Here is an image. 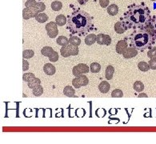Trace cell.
Instances as JSON below:
<instances>
[{
	"instance_id": "obj_1",
	"label": "cell",
	"mask_w": 156,
	"mask_h": 144,
	"mask_svg": "<svg viewBox=\"0 0 156 144\" xmlns=\"http://www.w3.org/2000/svg\"><path fill=\"white\" fill-rule=\"evenodd\" d=\"M151 21V13L144 3L130 6L128 11L125 14L123 22L128 28L144 29Z\"/></svg>"
},
{
	"instance_id": "obj_2",
	"label": "cell",
	"mask_w": 156,
	"mask_h": 144,
	"mask_svg": "<svg viewBox=\"0 0 156 144\" xmlns=\"http://www.w3.org/2000/svg\"><path fill=\"white\" fill-rule=\"evenodd\" d=\"M67 28L75 34H86L93 29L92 18L82 10H75L67 19Z\"/></svg>"
},
{
	"instance_id": "obj_3",
	"label": "cell",
	"mask_w": 156,
	"mask_h": 144,
	"mask_svg": "<svg viewBox=\"0 0 156 144\" xmlns=\"http://www.w3.org/2000/svg\"><path fill=\"white\" fill-rule=\"evenodd\" d=\"M130 41L131 46L141 51L147 49L154 43L153 36H151L145 29L132 34L131 36L130 37Z\"/></svg>"
},
{
	"instance_id": "obj_4",
	"label": "cell",
	"mask_w": 156,
	"mask_h": 144,
	"mask_svg": "<svg viewBox=\"0 0 156 144\" xmlns=\"http://www.w3.org/2000/svg\"><path fill=\"white\" fill-rule=\"evenodd\" d=\"M46 31L50 38H51V39L56 38V36L59 34L58 24L54 22H50L46 25Z\"/></svg>"
},
{
	"instance_id": "obj_5",
	"label": "cell",
	"mask_w": 156,
	"mask_h": 144,
	"mask_svg": "<svg viewBox=\"0 0 156 144\" xmlns=\"http://www.w3.org/2000/svg\"><path fill=\"white\" fill-rule=\"evenodd\" d=\"M90 71V68L88 67L87 65L84 63H79L76 65L75 66H74L73 69H72V73L75 77H78L83 74L88 73Z\"/></svg>"
},
{
	"instance_id": "obj_6",
	"label": "cell",
	"mask_w": 156,
	"mask_h": 144,
	"mask_svg": "<svg viewBox=\"0 0 156 144\" xmlns=\"http://www.w3.org/2000/svg\"><path fill=\"white\" fill-rule=\"evenodd\" d=\"M89 83V79L86 75L78 76V77H75L72 80V84L75 88H80L81 87H85V86L88 85Z\"/></svg>"
},
{
	"instance_id": "obj_7",
	"label": "cell",
	"mask_w": 156,
	"mask_h": 144,
	"mask_svg": "<svg viewBox=\"0 0 156 144\" xmlns=\"http://www.w3.org/2000/svg\"><path fill=\"white\" fill-rule=\"evenodd\" d=\"M39 14V12L35 7H26L22 10V18L26 20L35 18Z\"/></svg>"
},
{
	"instance_id": "obj_8",
	"label": "cell",
	"mask_w": 156,
	"mask_h": 144,
	"mask_svg": "<svg viewBox=\"0 0 156 144\" xmlns=\"http://www.w3.org/2000/svg\"><path fill=\"white\" fill-rule=\"evenodd\" d=\"M144 29L151 34V36H156V16H154Z\"/></svg>"
},
{
	"instance_id": "obj_9",
	"label": "cell",
	"mask_w": 156,
	"mask_h": 144,
	"mask_svg": "<svg viewBox=\"0 0 156 144\" xmlns=\"http://www.w3.org/2000/svg\"><path fill=\"white\" fill-rule=\"evenodd\" d=\"M97 43L99 45L109 46L111 43V39L108 34H99L97 35Z\"/></svg>"
},
{
	"instance_id": "obj_10",
	"label": "cell",
	"mask_w": 156,
	"mask_h": 144,
	"mask_svg": "<svg viewBox=\"0 0 156 144\" xmlns=\"http://www.w3.org/2000/svg\"><path fill=\"white\" fill-rule=\"evenodd\" d=\"M138 54V50L133 46H130L127 48V50L123 52V57L125 59H132Z\"/></svg>"
},
{
	"instance_id": "obj_11",
	"label": "cell",
	"mask_w": 156,
	"mask_h": 144,
	"mask_svg": "<svg viewBox=\"0 0 156 144\" xmlns=\"http://www.w3.org/2000/svg\"><path fill=\"white\" fill-rule=\"evenodd\" d=\"M127 46H128V43L127 41L125 40H119L118 42L117 45H116V52L118 54H122L123 52L127 50Z\"/></svg>"
},
{
	"instance_id": "obj_12",
	"label": "cell",
	"mask_w": 156,
	"mask_h": 144,
	"mask_svg": "<svg viewBox=\"0 0 156 144\" xmlns=\"http://www.w3.org/2000/svg\"><path fill=\"white\" fill-rule=\"evenodd\" d=\"M115 31L116 33L118 34H123L127 29H128V27H127V25L123 21L122 22H117L115 24Z\"/></svg>"
},
{
	"instance_id": "obj_13",
	"label": "cell",
	"mask_w": 156,
	"mask_h": 144,
	"mask_svg": "<svg viewBox=\"0 0 156 144\" xmlns=\"http://www.w3.org/2000/svg\"><path fill=\"white\" fill-rule=\"evenodd\" d=\"M43 71L47 75H53L56 72V69L53 64L46 63L43 66Z\"/></svg>"
},
{
	"instance_id": "obj_14",
	"label": "cell",
	"mask_w": 156,
	"mask_h": 144,
	"mask_svg": "<svg viewBox=\"0 0 156 144\" xmlns=\"http://www.w3.org/2000/svg\"><path fill=\"white\" fill-rule=\"evenodd\" d=\"M66 46V49L68 51V53L70 56H75L78 54V46L73 45V44H69Z\"/></svg>"
},
{
	"instance_id": "obj_15",
	"label": "cell",
	"mask_w": 156,
	"mask_h": 144,
	"mask_svg": "<svg viewBox=\"0 0 156 144\" xmlns=\"http://www.w3.org/2000/svg\"><path fill=\"white\" fill-rule=\"evenodd\" d=\"M110 83L107 82V81H102L101 82L99 85V90H100V92L102 93H107L110 90Z\"/></svg>"
},
{
	"instance_id": "obj_16",
	"label": "cell",
	"mask_w": 156,
	"mask_h": 144,
	"mask_svg": "<svg viewBox=\"0 0 156 144\" xmlns=\"http://www.w3.org/2000/svg\"><path fill=\"white\" fill-rule=\"evenodd\" d=\"M95 42H97V35L94 34H88L87 36L85 38V43L87 46H91L95 43Z\"/></svg>"
},
{
	"instance_id": "obj_17",
	"label": "cell",
	"mask_w": 156,
	"mask_h": 144,
	"mask_svg": "<svg viewBox=\"0 0 156 144\" xmlns=\"http://www.w3.org/2000/svg\"><path fill=\"white\" fill-rule=\"evenodd\" d=\"M63 94L67 97H75V90L71 86H66L63 89Z\"/></svg>"
},
{
	"instance_id": "obj_18",
	"label": "cell",
	"mask_w": 156,
	"mask_h": 144,
	"mask_svg": "<svg viewBox=\"0 0 156 144\" xmlns=\"http://www.w3.org/2000/svg\"><path fill=\"white\" fill-rule=\"evenodd\" d=\"M119 12V7L116 4H111L107 7V13L111 16H115Z\"/></svg>"
},
{
	"instance_id": "obj_19",
	"label": "cell",
	"mask_w": 156,
	"mask_h": 144,
	"mask_svg": "<svg viewBox=\"0 0 156 144\" xmlns=\"http://www.w3.org/2000/svg\"><path fill=\"white\" fill-rule=\"evenodd\" d=\"M54 50L51 46H44L43 47L41 50V54L43 55V56L46 57H50L51 54L54 53Z\"/></svg>"
},
{
	"instance_id": "obj_20",
	"label": "cell",
	"mask_w": 156,
	"mask_h": 144,
	"mask_svg": "<svg viewBox=\"0 0 156 144\" xmlns=\"http://www.w3.org/2000/svg\"><path fill=\"white\" fill-rule=\"evenodd\" d=\"M114 73H115V68H114V66H110H110H107V67L106 69V78H107V80L112 79Z\"/></svg>"
},
{
	"instance_id": "obj_21",
	"label": "cell",
	"mask_w": 156,
	"mask_h": 144,
	"mask_svg": "<svg viewBox=\"0 0 156 144\" xmlns=\"http://www.w3.org/2000/svg\"><path fill=\"white\" fill-rule=\"evenodd\" d=\"M55 22H56L58 26L59 27H63L66 24V18L63 15H59L55 18Z\"/></svg>"
},
{
	"instance_id": "obj_22",
	"label": "cell",
	"mask_w": 156,
	"mask_h": 144,
	"mask_svg": "<svg viewBox=\"0 0 156 144\" xmlns=\"http://www.w3.org/2000/svg\"><path fill=\"white\" fill-rule=\"evenodd\" d=\"M56 42L57 43L59 44V45H60L61 46H67V45H69V43H70L69 39L65 36H59V38L57 39Z\"/></svg>"
},
{
	"instance_id": "obj_23",
	"label": "cell",
	"mask_w": 156,
	"mask_h": 144,
	"mask_svg": "<svg viewBox=\"0 0 156 144\" xmlns=\"http://www.w3.org/2000/svg\"><path fill=\"white\" fill-rule=\"evenodd\" d=\"M27 84H28V87L29 88H31L33 89L34 87H37V86H39L41 84V81L40 79L38 78H32L31 80H30L29 82H27Z\"/></svg>"
},
{
	"instance_id": "obj_24",
	"label": "cell",
	"mask_w": 156,
	"mask_h": 144,
	"mask_svg": "<svg viewBox=\"0 0 156 144\" xmlns=\"http://www.w3.org/2000/svg\"><path fill=\"white\" fill-rule=\"evenodd\" d=\"M35 19H36L37 22H40V23H43V22H46L48 20V16L45 14V13H39V15H37L35 17Z\"/></svg>"
},
{
	"instance_id": "obj_25",
	"label": "cell",
	"mask_w": 156,
	"mask_h": 144,
	"mask_svg": "<svg viewBox=\"0 0 156 144\" xmlns=\"http://www.w3.org/2000/svg\"><path fill=\"white\" fill-rule=\"evenodd\" d=\"M133 88L137 92H142L144 90L143 83L140 82V81H136V82H134V85H133Z\"/></svg>"
},
{
	"instance_id": "obj_26",
	"label": "cell",
	"mask_w": 156,
	"mask_h": 144,
	"mask_svg": "<svg viewBox=\"0 0 156 144\" xmlns=\"http://www.w3.org/2000/svg\"><path fill=\"white\" fill-rule=\"evenodd\" d=\"M32 90H33V95L34 96H37V97L41 96L43 95V87H42L41 84L34 87Z\"/></svg>"
},
{
	"instance_id": "obj_27",
	"label": "cell",
	"mask_w": 156,
	"mask_h": 144,
	"mask_svg": "<svg viewBox=\"0 0 156 144\" xmlns=\"http://www.w3.org/2000/svg\"><path fill=\"white\" fill-rule=\"evenodd\" d=\"M90 70L92 73H98L101 70V65L99 63H92L90 64Z\"/></svg>"
},
{
	"instance_id": "obj_28",
	"label": "cell",
	"mask_w": 156,
	"mask_h": 144,
	"mask_svg": "<svg viewBox=\"0 0 156 144\" xmlns=\"http://www.w3.org/2000/svg\"><path fill=\"white\" fill-rule=\"evenodd\" d=\"M51 8L54 11H59L63 8V3L59 1H54L51 3Z\"/></svg>"
},
{
	"instance_id": "obj_29",
	"label": "cell",
	"mask_w": 156,
	"mask_h": 144,
	"mask_svg": "<svg viewBox=\"0 0 156 144\" xmlns=\"http://www.w3.org/2000/svg\"><path fill=\"white\" fill-rule=\"evenodd\" d=\"M138 67L141 71H143V72H146V71H148L150 70V66H149L148 63H146V62H140L138 65Z\"/></svg>"
},
{
	"instance_id": "obj_30",
	"label": "cell",
	"mask_w": 156,
	"mask_h": 144,
	"mask_svg": "<svg viewBox=\"0 0 156 144\" xmlns=\"http://www.w3.org/2000/svg\"><path fill=\"white\" fill-rule=\"evenodd\" d=\"M69 41H70V43L73 44V45H75V46H79L81 44V39L77 36H71L70 39H69Z\"/></svg>"
},
{
	"instance_id": "obj_31",
	"label": "cell",
	"mask_w": 156,
	"mask_h": 144,
	"mask_svg": "<svg viewBox=\"0 0 156 144\" xmlns=\"http://www.w3.org/2000/svg\"><path fill=\"white\" fill-rule=\"evenodd\" d=\"M34 55V51L32 50H26L22 52V57L23 59H31Z\"/></svg>"
},
{
	"instance_id": "obj_32",
	"label": "cell",
	"mask_w": 156,
	"mask_h": 144,
	"mask_svg": "<svg viewBox=\"0 0 156 144\" xmlns=\"http://www.w3.org/2000/svg\"><path fill=\"white\" fill-rule=\"evenodd\" d=\"M122 96H123V93L120 89H115L111 93L112 98H122Z\"/></svg>"
},
{
	"instance_id": "obj_33",
	"label": "cell",
	"mask_w": 156,
	"mask_h": 144,
	"mask_svg": "<svg viewBox=\"0 0 156 144\" xmlns=\"http://www.w3.org/2000/svg\"><path fill=\"white\" fill-rule=\"evenodd\" d=\"M34 78H35V75L33 73H26L22 76V80L24 82H29Z\"/></svg>"
},
{
	"instance_id": "obj_34",
	"label": "cell",
	"mask_w": 156,
	"mask_h": 144,
	"mask_svg": "<svg viewBox=\"0 0 156 144\" xmlns=\"http://www.w3.org/2000/svg\"><path fill=\"white\" fill-rule=\"evenodd\" d=\"M147 56L150 59H155L156 58V46L152 47L151 50H149V51L147 52Z\"/></svg>"
},
{
	"instance_id": "obj_35",
	"label": "cell",
	"mask_w": 156,
	"mask_h": 144,
	"mask_svg": "<svg viewBox=\"0 0 156 144\" xmlns=\"http://www.w3.org/2000/svg\"><path fill=\"white\" fill-rule=\"evenodd\" d=\"M35 8L38 10V11H39V13H41L45 10V9H46V6H45V4H44L43 3L39 2V3H37V5L36 7H35Z\"/></svg>"
},
{
	"instance_id": "obj_36",
	"label": "cell",
	"mask_w": 156,
	"mask_h": 144,
	"mask_svg": "<svg viewBox=\"0 0 156 144\" xmlns=\"http://www.w3.org/2000/svg\"><path fill=\"white\" fill-rule=\"evenodd\" d=\"M37 5V2L35 0H28L25 3L26 7H35Z\"/></svg>"
},
{
	"instance_id": "obj_37",
	"label": "cell",
	"mask_w": 156,
	"mask_h": 144,
	"mask_svg": "<svg viewBox=\"0 0 156 144\" xmlns=\"http://www.w3.org/2000/svg\"><path fill=\"white\" fill-rule=\"evenodd\" d=\"M60 53H61L62 56L64 57V58H68V57H70L68 51L66 49V46H62L61 50H60Z\"/></svg>"
},
{
	"instance_id": "obj_38",
	"label": "cell",
	"mask_w": 156,
	"mask_h": 144,
	"mask_svg": "<svg viewBox=\"0 0 156 144\" xmlns=\"http://www.w3.org/2000/svg\"><path fill=\"white\" fill-rule=\"evenodd\" d=\"M48 58L49 59H50V61L54 63V62H56L59 60V54H58L56 51H54V53L51 54V56L48 57Z\"/></svg>"
},
{
	"instance_id": "obj_39",
	"label": "cell",
	"mask_w": 156,
	"mask_h": 144,
	"mask_svg": "<svg viewBox=\"0 0 156 144\" xmlns=\"http://www.w3.org/2000/svg\"><path fill=\"white\" fill-rule=\"evenodd\" d=\"M149 66L151 70H156V58L155 59H151L148 62Z\"/></svg>"
},
{
	"instance_id": "obj_40",
	"label": "cell",
	"mask_w": 156,
	"mask_h": 144,
	"mask_svg": "<svg viewBox=\"0 0 156 144\" xmlns=\"http://www.w3.org/2000/svg\"><path fill=\"white\" fill-rule=\"evenodd\" d=\"M99 2L100 6H101L102 8H106L109 6L110 0H99Z\"/></svg>"
},
{
	"instance_id": "obj_41",
	"label": "cell",
	"mask_w": 156,
	"mask_h": 144,
	"mask_svg": "<svg viewBox=\"0 0 156 144\" xmlns=\"http://www.w3.org/2000/svg\"><path fill=\"white\" fill-rule=\"evenodd\" d=\"M29 69V63L27 61V60H22V71H26Z\"/></svg>"
},
{
	"instance_id": "obj_42",
	"label": "cell",
	"mask_w": 156,
	"mask_h": 144,
	"mask_svg": "<svg viewBox=\"0 0 156 144\" xmlns=\"http://www.w3.org/2000/svg\"><path fill=\"white\" fill-rule=\"evenodd\" d=\"M78 2L80 5H85L88 3V0H78Z\"/></svg>"
},
{
	"instance_id": "obj_43",
	"label": "cell",
	"mask_w": 156,
	"mask_h": 144,
	"mask_svg": "<svg viewBox=\"0 0 156 144\" xmlns=\"http://www.w3.org/2000/svg\"><path fill=\"white\" fill-rule=\"evenodd\" d=\"M138 97H139V98H147L148 96H147V95L145 94V93H141V94H139V95H138Z\"/></svg>"
},
{
	"instance_id": "obj_44",
	"label": "cell",
	"mask_w": 156,
	"mask_h": 144,
	"mask_svg": "<svg viewBox=\"0 0 156 144\" xmlns=\"http://www.w3.org/2000/svg\"><path fill=\"white\" fill-rule=\"evenodd\" d=\"M151 1H153V2H155V1H156V0H151Z\"/></svg>"
}]
</instances>
